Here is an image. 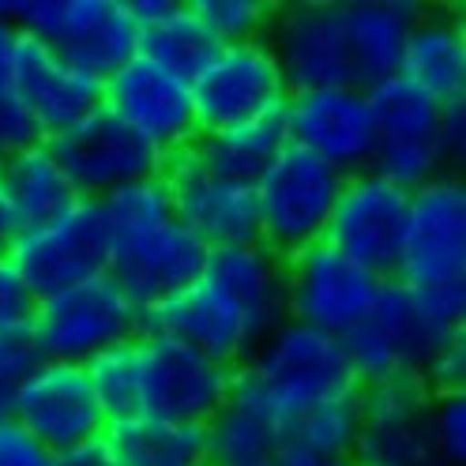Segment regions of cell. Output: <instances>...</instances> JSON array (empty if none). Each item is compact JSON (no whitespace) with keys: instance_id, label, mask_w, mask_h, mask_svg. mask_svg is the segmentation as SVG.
Masks as SVG:
<instances>
[{"instance_id":"cell-40","label":"cell","mask_w":466,"mask_h":466,"mask_svg":"<svg viewBox=\"0 0 466 466\" xmlns=\"http://www.w3.org/2000/svg\"><path fill=\"white\" fill-rule=\"evenodd\" d=\"M35 139L38 132L31 125V116H26V109L15 102L12 91H0V162L23 147H31Z\"/></svg>"},{"instance_id":"cell-15","label":"cell","mask_w":466,"mask_h":466,"mask_svg":"<svg viewBox=\"0 0 466 466\" xmlns=\"http://www.w3.org/2000/svg\"><path fill=\"white\" fill-rule=\"evenodd\" d=\"M384 279L361 271L324 241L286 259V319L324 335H350L372 309Z\"/></svg>"},{"instance_id":"cell-23","label":"cell","mask_w":466,"mask_h":466,"mask_svg":"<svg viewBox=\"0 0 466 466\" xmlns=\"http://www.w3.org/2000/svg\"><path fill=\"white\" fill-rule=\"evenodd\" d=\"M203 279L238 301L264 335H271L286 319V259L275 256L268 245L248 241L211 248Z\"/></svg>"},{"instance_id":"cell-1","label":"cell","mask_w":466,"mask_h":466,"mask_svg":"<svg viewBox=\"0 0 466 466\" xmlns=\"http://www.w3.org/2000/svg\"><path fill=\"white\" fill-rule=\"evenodd\" d=\"M358 388L361 384L346 361L342 339L298 324V319H282L233 369V380H229V395H241L256 406H264L275 418V425L301 414L312 402L350 395Z\"/></svg>"},{"instance_id":"cell-38","label":"cell","mask_w":466,"mask_h":466,"mask_svg":"<svg viewBox=\"0 0 466 466\" xmlns=\"http://www.w3.org/2000/svg\"><path fill=\"white\" fill-rule=\"evenodd\" d=\"M31 312H35V294L12 268V259L0 252V335L31 328Z\"/></svg>"},{"instance_id":"cell-16","label":"cell","mask_w":466,"mask_h":466,"mask_svg":"<svg viewBox=\"0 0 466 466\" xmlns=\"http://www.w3.org/2000/svg\"><path fill=\"white\" fill-rule=\"evenodd\" d=\"M49 147L56 162H61L65 177L72 181L76 196L86 203H95L125 185L158 177L166 162L155 147H147L136 132H128L106 109H95L65 136L49 139Z\"/></svg>"},{"instance_id":"cell-10","label":"cell","mask_w":466,"mask_h":466,"mask_svg":"<svg viewBox=\"0 0 466 466\" xmlns=\"http://www.w3.org/2000/svg\"><path fill=\"white\" fill-rule=\"evenodd\" d=\"M289 147H298L342 177H354L372 166L376 125L365 86H319L294 91L282 106Z\"/></svg>"},{"instance_id":"cell-18","label":"cell","mask_w":466,"mask_h":466,"mask_svg":"<svg viewBox=\"0 0 466 466\" xmlns=\"http://www.w3.org/2000/svg\"><path fill=\"white\" fill-rule=\"evenodd\" d=\"M432 395L418 376L361 384L358 466H441L429 441Z\"/></svg>"},{"instance_id":"cell-45","label":"cell","mask_w":466,"mask_h":466,"mask_svg":"<svg viewBox=\"0 0 466 466\" xmlns=\"http://www.w3.org/2000/svg\"><path fill=\"white\" fill-rule=\"evenodd\" d=\"M279 466H358L354 459H339V462H309V459H279Z\"/></svg>"},{"instance_id":"cell-5","label":"cell","mask_w":466,"mask_h":466,"mask_svg":"<svg viewBox=\"0 0 466 466\" xmlns=\"http://www.w3.org/2000/svg\"><path fill=\"white\" fill-rule=\"evenodd\" d=\"M31 335L46 361L86 365L102 350L143 335V312L109 275L35 301Z\"/></svg>"},{"instance_id":"cell-41","label":"cell","mask_w":466,"mask_h":466,"mask_svg":"<svg viewBox=\"0 0 466 466\" xmlns=\"http://www.w3.org/2000/svg\"><path fill=\"white\" fill-rule=\"evenodd\" d=\"M441 139H444L448 162L462 158V151H466V98L444 102V109H441Z\"/></svg>"},{"instance_id":"cell-3","label":"cell","mask_w":466,"mask_h":466,"mask_svg":"<svg viewBox=\"0 0 466 466\" xmlns=\"http://www.w3.org/2000/svg\"><path fill=\"white\" fill-rule=\"evenodd\" d=\"M342 173L319 158L286 147L268 173L252 185L256 199V241L289 259L324 241L328 218L342 192Z\"/></svg>"},{"instance_id":"cell-27","label":"cell","mask_w":466,"mask_h":466,"mask_svg":"<svg viewBox=\"0 0 466 466\" xmlns=\"http://www.w3.org/2000/svg\"><path fill=\"white\" fill-rule=\"evenodd\" d=\"M286 147H289V139H286L282 109H279L268 116H256V121L222 128V132H203L192 143V155L208 166L215 177L252 188Z\"/></svg>"},{"instance_id":"cell-28","label":"cell","mask_w":466,"mask_h":466,"mask_svg":"<svg viewBox=\"0 0 466 466\" xmlns=\"http://www.w3.org/2000/svg\"><path fill=\"white\" fill-rule=\"evenodd\" d=\"M361 436V388L305 406L279 425V459L339 462L354 459Z\"/></svg>"},{"instance_id":"cell-32","label":"cell","mask_w":466,"mask_h":466,"mask_svg":"<svg viewBox=\"0 0 466 466\" xmlns=\"http://www.w3.org/2000/svg\"><path fill=\"white\" fill-rule=\"evenodd\" d=\"M95 208H98V218H102V229H106L109 252L128 245V241H139L143 233H151V229H158L162 222L173 218L162 177L116 188V192L95 199Z\"/></svg>"},{"instance_id":"cell-7","label":"cell","mask_w":466,"mask_h":466,"mask_svg":"<svg viewBox=\"0 0 466 466\" xmlns=\"http://www.w3.org/2000/svg\"><path fill=\"white\" fill-rule=\"evenodd\" d=\"M459 335L462 331L441 328L414 301L410 289H402L399 282L388 279L361 324L350 335H342V350L358 384L391 380V376H418L421 380V369L429 365V358Z\"/></svg>"},{"instance_id":"cell-4","label":"cell","mask_w":466,"mask_h":466,"mask_svg":"<svg viewBox=\"0 0 466 466\" xmlns=\"http://www.w3.org/2000/svg\"><path fill=\"white\" fill-rule=\"evenodd\" d=\"M414 298L466 294V185L436 177L410 192V222L391 275Z\"/></svg>"},{"instance_id":"cell-20","label":"cell","mask_w":466,"mask_h":466,"mask_svg":"<svg viewBox=\"0 0 466 466\" xmlns=\"http://www.w3.org/2000/svg\"><path fill=\"white\" fill-rule=\"evenodd\" d=\"M53 455L91 444L106 432V414L86 384L83 365L42 361L12 402V414Z\"/></svg>"},{"instance_id":"cell-34","label":"cell","mask_w":466,"mask_h":466,"mask_svg":"<svg viewBox=\"0 0 466 466\" xmlns=\"http://www.w3.org/2000/svg\"><path fill=\"white\" fill-rule=\"evenodd\" d=\"M192 12L215 46L264 42L275 19V5L268 0H192Z\"/></svg>"},{"instance_id":"cell-12","label":"cell","mask_w":466,"mask_h":466,"mask_svg":"<svg viewBox=\"0 0 466 466\" xmlns=\"http://www.w3.org/2000/svg\"><path fill=\"white\" fill-rule=\"evenodd\" d=\"M268 49L294 91H319V86H358L354 53L346 35V12L339 0H298L275 8Z\"/></svg>"},{"instance_id":"cell-22","label":"cell","mask_w":466,"mask_h":466,"mask_svg":"<svg viewBox=\"0 0 466 466\" xmlns=\"http://www.w3.org/2000/svg\"><path fill=\"white\" fill-rule=\"evenodd\" d=\"M208 245L196 233H188L177 218L162 222L158 229L143 233L139 241H128L109 252V279L128 294V301L147 312L158 301L181 294L203 275L208 264Z\"/></svg>"},{"instance_id":"cell-37","label":"cell","mask_w":466,"mask_h":466,"mask_svg":"<svg viewBox=\"0 0 466 466\" xmlns=\"http://www.w3.org/2000/svg\"><path fill=\"white\" fill-rule=\"evenodd\" d=\"M421 384L429 388V395H459V391H466V339L462 335L444 342L429 358V365L421 369Z\"/></svg>"},{"instance_id":"cell-33","label":"cell","mask_w":466,"mask_h":466,"mask_svg":"<svg viewBox=\"0 0 466 466\" xmlns=\"http://www.w3.org/2000/svg\"><path fill=\"white\" fill-rule=\"evenodd\" d=\"M83 372L106 414V425L139 414V339L102 350L83 365Z\"/></svg>"},{"instance_id":"cell-29","label":"cell","mask_w":466,"mask_h":466,"mask_svg":"<svg viewBox=\"0 0 466 466\" xmlns=\"http://www.w3.org/2000/svg\"><path fill=\"white\" fill-rule=\"evenodd\" d=\"M116 466H211L199 425H177L151 414L109 421L102 432Z\"/></svg>"},{"instance_id":"cell-42","label":"cell","mask_w":466,"mask_h":466,"mask_svg":"<svg viewBox=\"0 0 466 466\" xmlns=\"http://www.w3.org/2000/svg\"><path fill=\"white\" fill-rule=\"evenodd\" d=\"M53 466H116V459H113V451L106 448V441L98 436V441H91V444H79L72 451H61L53 459Z\"/></svg>"},{"instance_id":"cell-19","label":"cell","mask_w":466,"mask_h":466,"mask_svg":"<svg viewBox=\"0 0 466 466\" xmlns=\"http://www.w3.org/2000/svg\"><path fill=\"white\" fill-rule=\"evenodd\" d=\"M158 177L166 185L173 218H177L188 233H196L208 248L256 241V199H252V188L229 185V181L215 177V173L192 155V147L169 155L162 162Z\"/></svg>"},{"instance_id":"cell-43","label":"cell","mask_w":466,"mask_h":466,"mask_svg":"<svg viewBox=\"0 0 466 466\" xmlns=\"http://www.w3.org/2000/svg\"><path fill=\"white\" fill-rule=\"evenodd\" d=\"M19 31L15 23L0 15V91H12V56H15Z\"/></svg>"},{"instance_id":"cell-6","label":"cell","mask_w":466,"mask_h":466,"mask_svg":"<svg viewBox=\"0 0 466 466\" xmlns=\"http://www.w3.org/2000/svg\"><path fill=\"white\" fill-rule=\"evenodd\" d=\"M369 106L376 125L372 173L406 192L444 177L448 151L441 139V102H432L402 76H391L369 86Z\"/></svg>"},{"instance_id":"cell-11","label":"cell","mask_w":466,"mask_h":466,"mask_svg":"<svg viewBox=\"0 0 466 466\" xmlns=\"http://www.w3.org/2000/svg\"><path fill=\"white\" fill-rule=\"evenodd\" d=\"M229 380L233 369L199 350L166 335H139V414L203 429L226 402Z\"/></svg>"},{"instance_id":"cell-14","label":"cell","mask_w":466,"mask_h":466,"mask_svg":"<svg viewBox=\"0 0 466 466\" xmlns=\"http://www.w3.org/2000/svg\"><path fill=\"white\" fill-rule=\"evenodd\" d=\"M102 109L113 113L162 158L188 151L199 139L188 79L173 76L143 56H132L102 83Z\"/></svg>"},{"instance_id":"cell-31","label":"cell","mask_w":466,"mask_h":466,"mask_svg":"<svg viewBox=\"0 0 466 466\" xmlns=\"http://www.w3.org/2000/svg\"><path fill=\"white\" fill-rule=\"evenodd\" d=\"M215 49L218 46L203 31V23L196 19L188 0H169V8L158 19L139 26L136 56H143V61H151L181 79H192L215 56Z\"/></svg>"},{"instance_id":"cell-39","label":"cell","mask_w":466,"mask_h":466,"mask_svg":"<svg viewBox=\"0 0 466 466\" xmlns=\"http://www.w3.org/2000/svg\"><path fill=\"white\" fill-rule=\"evenodd\" d=\"M53 459L15 418H0V466H53Z\"/></svg>"},{"instance_id":"cell-26","label":"cell","mask_w":466,"mask_h":466,"mask_svg":"<svg viewBox=\"0 0 466 466\" xmlns=\"http://www.w3.org/2000/svg\"><path fill=\"white\" fill-rule=\"evenodd\" d=\"M342 12L350 53H354L358 68V86L369 91L372 83L399 76L402 46L421 15L418 0H346Z\"/></svg>"},{"instance_id":"cell-8","label":"cell","mask_w":466,"mask_h":466,"mask_svg":"<svg viewBox=\"0 0 466 466\" xmlns=\"http://www.w3.org/2000/svg\"><path fill=\"white\" fill-rule=\"evenodd\" d=\"M406 222H410V192L365 169L342 181L324 229V245L388 282L399 268Z\"/></svg>"},{"instance_id":"cell-25","label":"cell","mask_w":466,"mask_h":466,"mask_svg":"<svg viewBox=\"0 0 466 466\" xmlns=\"http://www.w3.org/2000/svg\"><path fill=\"white\" fill-rule=\"evenodd\" d=\"M0 192H5V203L19 233L61 218L79 203L72 181L65 177L61 162H56L46 139H35L31 147L0 162Z\"/></svg>"},{"instance_id":"cell-44","label":"cell","mask_w":466,"mask_h":466,"mask_svg":"<svg viewBox=\"0 0 466 466\" xmlns=\"http://www.w3.org/2000/svg\"><path fill=\"white\" fill-rule=\"evenodd\" d=\"M15 222H12V211H8V203H5V192H0V252H8V245L15 241Z\"/></svg>"},{"instance_id":"cell-24","label":"cell","mask_w":466,"mask_h":466,"mask_svg":"<svg viewBox=\"0 0 466 466\" xmlns=\"http://www.w3.org/2000/svg\"><path fill=\"white\" fill-rule=\"evenodd\" d=\"M399 76L425 91L432 102L466 98V31L462 19L444 8H421L402 46Z\"/></svg>"},{"instance_id":"cell-9","label":"cell","mask_w":466,"mask_h":466,"mask_svg":"<svg viewBox=\"0 0 466 466\" xmlns=\"http://www.w3.org/2000/svg\"><path fill=\"white\" fill-rule=\"evenodd\" d=\"M188 91L199 136L279 113L289 98L268 42L218 46L211 61L188 79Z\"/></svg>"},{"instance_id":"cell-13","label":"cell","mask_w":466,"mask_h":466,"mask_svg":"<svg viewBox=\"0 0 466 466\" xmlns=\"http://www.w3.org/2000/svg\"><path fill=\"white\" fill-rule=\"evenodd\" d=\"M12 268L38 298L61 294L68 286L102 279L109 271V241L95 203L79 199L61 218H53L38 229L15 233V241L5 252Z\"/></svg>"},{"instance_id":"cell-21","label":"cell","mask_w":466,"mask_h":466,"mask_svg":"<svg viewBox=\"0 0 466 466\" xmlns=\"http://www.w3.org/2000/svg\"><path fill=\"white\" fill-rule=\"evenodd\" d=\"M12 95L26 109L38 139L65 136L83 116L102 109V83L65 65L46 42L19 35L12 56Z\"/></svg>"},{"instance_id":"cell-30","label":"cell","mask_w":466,"mask_h":466,"mask_svg":"<svg viewBox=\"0 0 466 466\" xmlns=\"http://www.w3.org/2000/svg\"><path fill=\"white\" fill-rule=\"evenodd\" d=\"M211 466H241V462H271L279 459V425L275 418L241 395H226L215 418L203 425Z\"/></svg>"},{"instance_id":"cell-46","label":"cell","mask_w":466,"mask_h":466,"mask_svg":"<svg viewBox=\"0 0 466 466\" xmlns=\"http://www.w3.org/2000/svg\"><path fill=\"white\" fill-rule=\"evenodd\" d=\"M241 466H279V459H271V462H241Z\"/></svg>"},{"instance_id":"cell-36","label":"cell","mask_w":466,"mask_h":466,"mask_svg":"<svg viewBox=\"0 0 466 466\" xmlns=\"http://www.w3.org/2000/svg\"><path fill=\"white\" fill-rule=\"evenodd\" d=\"M42 350L31 335V328L19 331H5L0 335V418L12 414V402L19 395V388L31 380V372L42 365Z\"/></svg>"},{"instance_id":"cell-17","label":"cell","mask_w":466,"mask_h":466,"mask_svg":"<svg viewBox=\"0 0 466 466\" xmlns=\"http://www.w3.org/2000/svg\"><path fill=\"white\" fill-rule=\"evenodd\" d=\"M143 335L177 339L229 369H238L252 350L268 339L238 301L226 298L222 289L203 275L192 286H185L181 294H173L143 312Z\"/></svg>"},{"instance_id":"cell-35","label":"cell","mask_w":466,"mask_h":466,"mask_svg":"<svg viewBox=\"0 0 466 466\" xmlns=\"http://www.w3.org/2000/svg\"><path fill=\"white\" fill-rule=\"evenodd\" d=\"M429 441H432V455L441 466H462L466 462V391L432 395Z\"/></svg>"},{"instance_id":"cell-2","label":"cell","mask_w":466,"mask_h":466,"mask_svg":"<svg viewBox=\"0 0 466 466\" xmlns=\"http://www.w3.org/2000/svg\"><path fill=\"white\" fill-rule=\"evenodd\" d=\"M0 15L98 83L139 49V26L125 0H0Z\"/></svg>"}]
</instances>
